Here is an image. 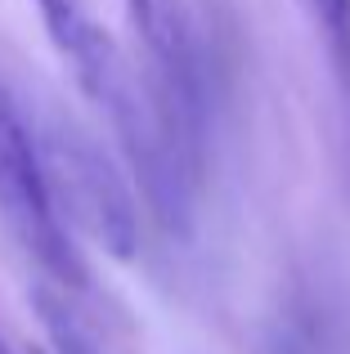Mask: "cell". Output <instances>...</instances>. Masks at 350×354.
<instances>
[{"mask_svg":"<svg viewBox=\"0 0 350 354\" xmlns=\"http://www.w3.org/2000/svg\"><path fill=\"white\" fill-rule=\"evenodd\" d=\"M0 225L36 260V269L50 283L72 287V292L86 287V265H81L68 225L54 211L50 184H45L32 117L23 113L5 77H0Z\"/></svg>","mask_w":350,"mask_h":354,"instance_id":"obj_4","label":"cell"},{"mask_svg":"<svg viewBox=\"0 0 350 354\" xmlns=\"http://www.w3.org/2000/svg\"><path fill=\"white\" fill-rule=\"evenodd\" d=\"M140 45V81L175 166L198 189L207 162V54L184 0H122Z\"/></svg>","mask_w":350,"mask_h":354,"instance_id":"obj_2","label":"cell"},{"mask_svg":"<svg viewBox=\"0 0 350 354\" xmlns=\"http://www.w3.org/2000/svg\"><path fill=\"white\" fill-rule=\"evenodd\" d=\"M301 5H306L310 23L324 32V45L333 54V68L350 99V0H301Z\"/></svg>","mask_w":350,"mask_h":354,"instance_id":"obj_5","label":"cell"},{"mask_svg":"<svg viewBox=\"0 0 350 354\" xmlns=\"http://www.w3.org/2000/svg\"><path fill=\"white\" fill-rule=\"evenodd\" d=\"M32 5L41 9L50 45L72 68V81L81 86V95L108 121L126 166L153 207V220L171 238H189L198 189L175 166L167 139L158 130V117L149 108V95H144V81L135 77V63L122 54V45L108 36V27L95 18L86 0H32Z\"/></svg>","mask_w":350,"mask_h":354,"instance_id":"obj_1","label":"cell"},{"mask_svg":"<svg viewBox=\"0 0 350 354\" xmlns=\"http://www.w3.org/2000/svg\"><path fill=\"white\" fill-rule=\"evenodd\" d=\"M0 354H18V350H14V341H9L5 332H0Z\"/></svg>","mask_w":350,"mask_h":354,"instance_id":"obj_8","label":"cell"},{"mask_svg":"<svg viewBox=\"0 0 350 354\" xmlns=\"http://www.w3.org/2000/svg\"><path fill=\"white\" fill-rule=\"evenodd\" d=\"M270 354H301V350H297V346H292V341H279V346H274Z\"/></svg>","mask_w":350,"mask_h":354,"instance_id":"obj_7","label":"cell"},{"mask_svg":"<svg viewBox=\"0 0 350 354\" xmlns=\"http://www.w3.org/2000/svg\"><path fill=\"white\" fill-rule=\"evenodd\" d=\"M32 130L36 148H41L45 184H50L63 225H77L108 256L131 260L140 247V202H135L122 166L104 153V144L86 126H77L63 113L32 121Z\"/></svg>","mask_w":350,"mask_h":354,"instance_id":"obj_3","label":"cell"},{"mask_svg":"<svg viewBox=\"0 0 350 354\" xmlns=\"http://www.w3.org/2000/svg\"><path fill=\"white\" fill-rule=\"evenodd\" d=\"M32 305H36V314H41V323H45V337H50L54 354H99L95 337H90V332L72 319V310L54 292L36 287V292H32Z\"/></svg>","mask_w":350,"mask_h":354,"instance_id":"obj_6","label":"cell"}]
</instances>
